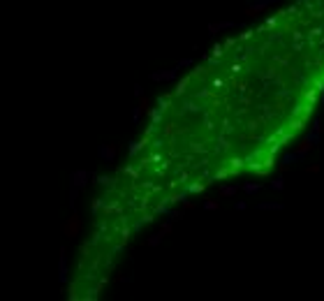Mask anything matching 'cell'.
I'll use <instances>...</instances> for the list:
<instances>
[{
  "label": "cell",
  "instance_id": "obj_1",
  "mask_svg": "<svg viewBox=\"0 0 324 301\" xmlns=\"http://www.w3.org/2000/svg\"><path fill=\"white\" fill-rule=\"evenodd\" d=\"M310 139H313V137H310ZM310 139H308V141H303L301 146H299V153H306V151L310 148Z\"/></svg>",
  "mask_w": 324,
  "mask_h": 301
},
{
  "label": "cell",
  "instance_id": "obj_2",
  "mask_svg": "<svg viewBox=\"0 0 324 301\" xmlns=\"http://www.w3.org/2000/svg\"><path fill=\"white\" fill-rule=\"evenodd\" d=\"M273 188H276V190H280V188H282V179H278V181H273Z\"/></svg>",
  "mask_w": 324,
  "mask_h": 301
}]
</instances>
